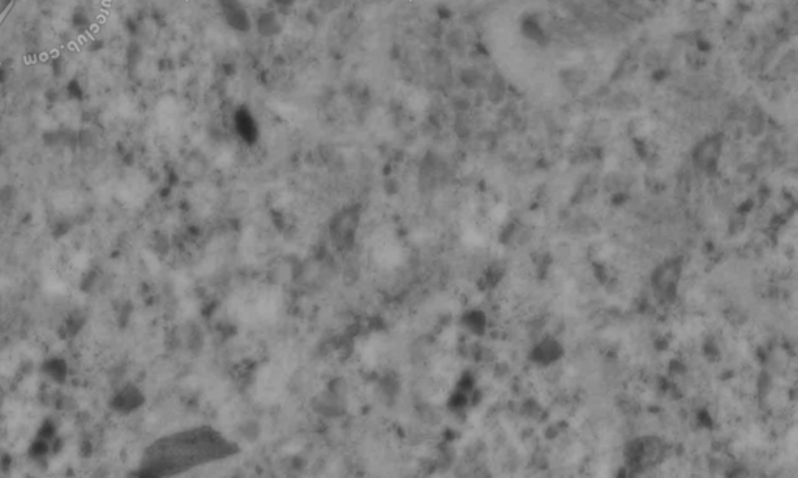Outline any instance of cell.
I'll return each instance as SVG.
<instances>
[{
	"instance_id": "1",
	"label": "cell",
	"mask_w": 798,
	"mask_h": 478,
	"mask_svg": "<svg viewBox=\"0 0 798 478\" xmlns=\"http://www.w3.org/2000/svg\"><path fill=\"white\" fill-rule=\"evenodd\" d=\"M220 8L226 25L237 33H249L253 30V18L240 0H220Z\"/></svg>"
},
{
	"instance_id": "2",
	"label": "cell",
	"mask_w": 798,
	"mask_h": 478,
	"mask_svg": "<svg viewBox=\"0 0 798 478\" xmlns=\"http://www.w3.org/2000/svg\"><path fill=\"white\" fill-rule=\"evenodd\" d=\"M232 127L242 142L247 145H254L259 140V125L252 109L247 106H239L232 114Z\"/></svg>"
},
{
	"instance_id": "3",
	"label": "cell",
	"mask_w": 798,
	"mask_h": 478,
	"mask_svg": "<svg viewBox=\"0 0 798 478\" xmlns=\"http://www.w3.org/2000/svg\"><path fill=\"white\" fill-rule=\"evenodd\" d=\"M253 28H256L257 35L262 38H276L283 31V23L278 13L275 11H262L256 16L253 21Z\"/></svg>"
},
{
	"instance_id": "4",
	"label": "cell",
	"mask_w": 798,
	"mask_h": 478,
	"mask_svg": "<svg viewBox=\"0 0 798 478\" xmlns=\"http://www.w3.org/2000/svg\"><path fill=\"white\" fill-rule=\"evenodd\" d=\"M208 171V161L200 153H192L189 158L186 159L184 164V173L191 179H198L206 175Z\"/></svg>"
},
{
	"instance_id": "5",
	"label": "cell",
	"mask_w": 798,
	"mask_h": 478,
	"mask_svg": "<svg viewBox=\"0 0 798 478\" xmlns=\"http://www.w3.org/2000/svg\"><path fill=\"white\" fill-rule=\"evenodd\" d=\"M13 0H0V14H4L5 10H8V6L11 5Z\"/></svg>"
}]
</instances>
